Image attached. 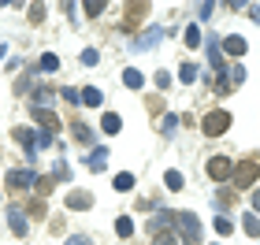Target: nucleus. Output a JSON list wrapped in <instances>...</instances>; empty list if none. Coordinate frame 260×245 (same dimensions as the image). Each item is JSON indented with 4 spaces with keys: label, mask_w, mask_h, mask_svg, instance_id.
Returning a JSON list of instances; mask_svg holds the SVG:
<instances>
[{
    "label": "nucleus",
    "mask_w": 260,
    "mask_h": 245,
    "mask_svg": "<svg viewBox=\"0 0 260 245\" xmlns=\"http://www.w3.org/2000/svg\"><path fill=\"white\" fill-rule=\"evenodd\" d=\"M8 223H11V230H15L19 238H22V234L30 230V223H26V212H22L19 204H11V208H8Z\"/></svg>",
    "instance_id": "6e6552de"
},
{
    "label": "nucleus",
    "mask_w": 260,
    "mask_h": 245,
    "mask_svg": "<svg viewBox=\"0 0 260 245\" xmlns=\"http://www.w3.org/2000/svg\"><path fill=\"white\" fill-rule=\"evenodd\" d=\"M123 86L126 89H141V86H145V75H141V71H123Z\"/></svg>",
    "instance_id": "2eb2a0df"
},
{
    "label": "nucleus",
    "mask_w": 260,
    "mask_h": 245,
    "mask_svg": "<svg viewBox=\"0 0 260 245\" xmlns=\"http://www.w3.org/2000/svg\"><path fill=\"white\" fill-rule=\"evenodd\" d=\"M208 60L216 71H227V63H223V52H219V41H208Z\"/></svg>",
    "instance_id": "ddd939ff"
},
{
    "label": "nucleus",
    "mask_w": 260,
    "mask_h": 245,
    "mask_svg": "<svg viewBox=\"0 0 260 245\" xmlns=\"http://www.w3.org/2000/svg\"><path fill=\"white\" fill-rule=\"evenodd\" d=\"M201 130H205L208 137H219V134H227V130H231V115L223 112V108H216V112H208L205 119H201Z\"/></svg>",
    "instance_id": "7ed1b4c3"
},
{
    "label": "nucleus",
    "mask_w": 260,
    "mask_h": 245,
    "mask_svg": "<svg viewBox=\"0 0 260 245\" xmlns=\"http://www.w3.org/2000/svg\"><path fill=\"white\" fill-rule=\"evenodd\" d=\"M63 97H67L71 104H78V89H71V86H63Z\"/></svg>",
    "instance_id": "2f4dec72"
},
{
    "label": "nucleus",
    "mask_w": 260,
    "mask_h": 245,
    "mask_svg": "<svg viewBox=\"0 0 260 245\" xmlns=\"http://www.w3.org/2000/svg\"><path fill=\"white\" fill-rule=\"evenodd\" d=\"M56 67H60V56H52V52H45V56H41V71H49V75H52V71H56Z\"/></svg>",
    "instance_id": "4be33fe9"
},
{
    "label": "nucleus",
    "mask_w": 260,
    "mask_h": 245,
    "mask_svg": "<svg viewBox=\"0 0 260 245\" xmlns=\"http://www.w3.org/2000/svg\"><path fill=\"white\" fill-rule=\"evenodd\" d=\"M186 45H190V49H197V45H201V30H197V26L186 30Z\"/></svg>",
    "instance_id": "a878e982"
},
{
    "label": "nucleus",
    "mask_w": 260,
    "mask_h": 245,
    "mask_svg": "<svg viewBox=\"0 0 260 245\" xmlns=\"http://www.w3.org/2000/svg\"><path fill=\"white\" fill-rule=\"evenodd\" d=\"M119 126H123V119L115 112H104V119H101V130H108V134H119Z\"/></svg>",
    "instance_id": "f8f14e48"
},
{
    "label": "nucleus",
    "mask_w": 260,
    "mask_h": 245,
    "mask_svg": "<svg viewBox=\"0 0 260 245\" xmlns=\"http://www.w3.org/2000/svg\"><path fill=\"white\" fill-rule=\"evenodd\" d=\"M86 11H89V15H101L104 4H101V0H86Z\"/></svg>",
    "instance_id": "c85d7f7f"
},
{
    "label": "nucleus",
    "mask_w": 260,
    "mask_h": 245,
    "mask_svg": "<svg viewBox=\"0 0 260 245\" xmlns=\"http://www.w3.org/2000/svg\"><path fill=\"white\" fill-rule=\"evenodd\" d=\"M97 60H101V56H97V49H86V52H82V63H86V67H93Z\"/></svg>",
    "instance_id": "cd10ccee"
},
{
    "label": "nucleus",
    "mask_w": 260,
    "mask_h": 245,
    "mask_svg": "<svg viewBox=\"0 0 260 245\" xmlns=\"http://www.w3.org/2000/svg\"><path fill=\"white\" fill-rule=\"evenodd\" d=\"M4 52H8V49H4V45H0V56H4Z\"/></svg>",
    "instance_id": "f704fd0d"
},
{
    "label": "nucleus",
    "mask_w": 260,
    "mask_h": 245,
    "mask_svg": "<svg viewBox=\"0 0 260 245\" xmlns=\"http://www.w3.org/2000/svg\"><path fill=\"white\" fill-rule=\"evenodd\" d=\"M101 100H104V97H101V89H97V86H86V89L78 93V104H86V108H97Z\"/></svg>",
    "instance_id": "9d476101"
},
{
    "label": "nucleus",
    "mask_w": 260,
    "mask_h": 245,
    "mask_svg": "<svg viewBox=\"0 0 260 245\" xmlns=\"http://www.w3.org/2000/svg\"><path fill=\"white\" fill-rule=\"evenodd\" d=\"M223 49H227L231 56H245V38H238V33H231V38L223 41Z\"/></svg>",
    "instance_id": "9b49d317"
},
{
    "label": "nucleus",
    "mask_w": 260,
    "mask_h": 245,
    "mask_svg": "<svg viewBox=\"0 0 260 245\" xmlns=\"http://www.w3.org/2000/svg\"><path fill=\"white\" fill-rule=\"evenodd\" d=\"M115 234H119V238H130V234H134V219H130V216H119V219H115Z\"/></svg>",
    "instance_id": "dca6fc26"
},
{
    "label": "nucleus",
    "mask_w": 260,
    "mask_h": 245,
    "mask_svg": "<svg viewBox=\"0 0 260 245\" xmlns=\"http://www.w3.org/2000/svg\"><path fill=\"white\" fill-rule=\"evenodd\" d=\"M15 142H22V145H26V160H34V156H38V149H49L52 145V134H34L30 130V126H19V130H15Z\"/></svg>",
    "instance_id": "f03ea898"
},
{
    "label": "nucleus",
    "mask_w": 260,
    "mask_h": 245,
    "mask_svg": "<svg viewBox=\"0 0 260 245\" xmlns=\"http://www.w3.org/2000/svg\"><path fill=\"white\" fill-rule=\"evenodd\" d=\"M212 11H216V4H201L197 8V19H212Z\"/></svg>",
    "instance_id": "c756f323"
},
{
    "label": "nucleus",
    "mask_w": 260,
    "mask_h": 245,
    "mask_svg": "<svg viewBox=\"0 0 260 245\" xmlns=\"http://www.w3.org/2000/svg\"><path fill=\"white\" fill-rule=\"evenodd\" d=\"M171 227H179V234L186 245H197L201 241V223L193 212H171Z\"/></svg>",
    "instance_id": "f257e3e1"
},
{
    "label": "nucleus",
    "mask_w": 260,
    "mask_h": 245,
    "mask_svg": "<svg viewBox=\"0 0 260 245\" xmlns=\"http://www.w3.org/2000/svg\"><path fill=\"white\" fill-rule=\"evenodd\" d=\"M115 190H119V193H126V190H134V174H130V171H123V174H115Z\"/></svg>",
    "instance_id": "6ab92c4d"
},
{
    "label": "nucleus",
    "mask_w": 260,
    "mask_h": 245,
    "mask_svg": "<svg viewBox=\"0 0 260 245\" xmlns=\"http://www.w3.org/2000/svg\"><path fill=\"white\" fill-rule=\"evenodd\" d=\"M71 130H75V137H78L82 145H93V130H89L86 123H75V126H71Z\"/></svg>",
    "instance_id": "f3484780"
},
{
    "label": "nucleus",
    "mask_w": 260,
    "mask_h": 245,
    "mask_svg": "<svg viewBox=\"0 0 260 245\" xmlns=\"http://www.w3.org/2000/svg\"><path fill=\"white\" fill-rule=\"evenodd\" d=\"M104 163H108V149H93L89 153V171H104Z\"/></svg>",
    "instance_id": "4468645a"
},
{
    "label": "nucleus",
    "mask_w": 260,
    "mask_h": 245,
    "mask_svg": "<svg viewBox=\"0 0 260 245\" xmlns=\"http://www.w3.org/2000/svg\"><path fill=\"white\" fill-rule=\"evenodd\" d=\"M179 78L186 82V86H193V82H197V67H193V63H182V67H179Z\"/></svg>",
    "instance_id": "aec40b11"
},
{
    "label": "nucleus",
    "mask_w": 260,
    "mask_h": 245,
    "mask_svg": "<svg viewBox=\"0 0 260 245\" xmlns=\"http://www.w3.org/2000/svg\"><path fill=\"white\" fill-rule=\"evenodd\" d=\"M231 174H234V163H231L227 156H212V160H208V179L223 182V179H231Z\"/></svg>",
    "instance_id": "39448f33"
},
{
    "label": "nucleus",
    "mask_w": 260,
    "mask_h": 245,
    "mask_svg": "<svg viewBox=\"0 0 260 245\" xmlns=\"http://www.w3.org/2000/svg\"><path fill=\"white\" fill-rule=\"evenodd\" d=\"M175 126H179V115H164V119H160V130L168 134V137L175 134Z\"/></svg>",
    "instance_id": "5701e85b"
},
{
    "label": "nucleus",
    "mask_w": 260,
    "mask_h": 245,
    "mask_svg": "<svg viewBox=\"0 0 260 245\" xmlns=\"http://www.w3.org/2000/svg\"><path fill=\"white\" fill-rule=\"evenodd\" d=\"M67 245H93L86 234H75V238H67Z\"/></svg>",
    "instance_id": "7c9ffc66"
},
{
    "label": "nucleus",
    "mask_w": 260,
    "mask_h": 245,
    "mask_svg": "<svg viewBox=\"0 0 260 245\" xmlns=\"http://www.w3.org/2000/svg\"><path fill=\"white\" fill-rule=\"evenodd\" d=\"M253 212H260V190L253 193Z\"/></svg>",
    "instance_id": "473e14b6"
},
{
    "label": "nucleus",
    "mask_w": 260,
    "mask_h": 245,
    "mask_svg": "<svg viewBox=\"0 0 260 245\" xmlns=\"http://www.w3.org/2000/svg\"><path fill=\"white\" fill-rule=\"evenodd\" d=\"M245 234H249V238H256V234H260V219H256V212L245 216Z\"/></svg>",
    "instance_id": "412c9836"
},
{
    "label": "nucleus",
    "mask_w": 260,
    "mask_h": 245,
    "mask_svg": "<svg viewBox=\"0 0 260 245\" xmlns=\"http://www.w3.org/2000/svg\"><path fill=\"white\" fill-rule=\"evenodd\" d=\"M260 174V156H253V160H245L238 171H234V186H238V190H245V186H249L253 179Z\"/></svg>",
    "instance_id": "20e7f679"
},
{
    "label": "nucleus",
    "mask_w": 260,
    "mask_h": 245,
    "mask_svg": "<svg viewBox=\"0 0 260 245\" xmlns=\"http://www.w3.org/2000/svg\"><path fill=\"white\" fill-rule=\"evenodd\" d=\"M34 119H38L45 126V134H52V130H60V115L49 112V108H34Z\"/></svg>",
    "instance_id": "1a4fd4ad"
},
{
    "label": "nucleus",
    "mask_w": 260,
    "mask_h": 245,
    "mask_svg": "<svg viewBox=\"0 0 260 245\" xmlns=\"http://www.w3.org/2000/svg\"><path fill=\"white\" fill-rule=\"evenodd\" d=\"M242 82H245V67L234 63V67H231V86H242Z\"/></svg>",
    "instance_id": "393cba45"
},
{
    "label": "nucleus",
    "mask_w": 260,
    "mask_h": 245,
    "mask_svg": "<svg viewBox=\"0 0 260 245\" xmlns=\"http://www.w3.org/2000/svg\"><path fill=\"white\" fill-rule=\"evenodd\" d=\"M249 15H253V22H260V8H253V11H249Z\"/></svg>",
    "instance_id": "72a5a7b5"
},
{
    "label": "nucleus",
    "mask_w": 260,
    "mask_h": 245,
    "mask_svg": "<svg viewBox=\"0 0 260 245\" xmlns=\"http://www.w3.org/2000/svg\"><path fill=\"white\" fill-rule=\"evenodd\" d=\"M216 230H219V234H231V230H234V223H231L227 216H219V219H216Z\"/></svg>",
    "instance_id": "bb28decb"
},
{
    "label": "nucleus",
    "mask_w": 260,
    "mask_h": 245,
    "mask_svg": "<svg viewBox=\"0 0 260 245\" xmlns=\"http://www.w3.org/2000/svg\"><path fill=\"white\" fill-rule=\"evenodd\" d=\"M164 33H168L164 26H152V30H145V33H141V38L134 41V49H138V52H149V49H156V41L164 38Z\"/></svg>",
    "instance_id": "0eeeda50"
},
{
    "label": "nucleus",
    "mask_w": 260,
    "mask_h": 245,
    "mask_svg": "<svg viewBox=\"0 0 260 245\" xmlns=\"http://www.w3.org/2000/svg\"><path fill=\"white\" fill-rule=\"evenodd\" d=\"M89 204H93L89 193H71V197H67V208H89Z\"/></svg>",
    "instance_id": "a211bd4d"
},
{
    "label": "nucleus",
    "mask_w": 260,
    "mask_h": 245,
    "mask_svg": "<svg viewBox=\"0 0 260 245\" xmlns=\"http://www.w3.org/2000/svg\"><path fill=\"white\" fill-rule=\"evenodd\" d=\"M30 186H38V174L34 171H11L8 174V190H30Z\"/></svg>",
    "instance_id": "423d86ee"
},
{
    "label": "nucleus",
    "mask_w": 260,
    "mask_h": 245,
    "mask_svg": "<svg viewBox=\"0 0 260 245\" xmlns=\"http://www.w3.org/2000/svg\"><path fill=\"white\" fill-rule=\"evenodd\" d=\"M164 182H168V190H182V174L179 171H168V174H164Z\"/></svg>",
    "instance_id": "b1692460"
}]
</instances>
